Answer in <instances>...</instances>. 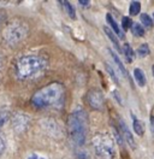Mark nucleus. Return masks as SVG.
I'll use <instances>...</instances> for the list:
<instances>
[{"instance_id":"nucleus-23","label":"nucleus","mask_w":154,"mask_h":159,"mask_svg":"<svg viewBox=\"0 0 154 159\" xmlns=\"http://www.w3.org/2000/svg\"><path fill=\"white\" fill-rule=\"evenodd\" d=\"M5 17H6V13H5L4 11L0 9V27H1L2 22H4V20H5Z\"/></svg>"},{"instance_id":"nucleus-24","label":"nucleus","mask_w":154,"mask_h":159,"mask_svg":"<svg viewBox=\"0 0 154 159\" xmlns=\"http://www.w3.org/2000/svg\"><path fill=\"white\" fill-rule=\"evenodd\" d=\"M151 130H152V134L154 136V116L151 117Z\"/></svg>"},{"instance_id":"nucleus-4","label":"nucleus","mask_w":154,"mask_h":159,"mask_svg":"<svg viewBox=\"0 0 154 159\" xmlns=\"http://www.w3.org/2000/svg\"><path fill=\"white\" fill-rule=\"evenodd\" d=\"M45 60L38 56H24L15 63V74L19 80L34 77L45 69Z\"/></svg>"},{"instance_id":"nucleus-5","label":"nucleus","mask_w":154,"mask_h":159,"mask_svg":"<svg viewBox=\"0 0 154 159\" xmlns=\"http://www.w3.org/2000/svg\"><path fill=\"white\" fill-rule=\"evenodd\" d=\"M93 148L95 154L100 159H115L116 157V146L113 140L108 135L97 134L93 138Z\"/></svg>"},{"instance_id":"nucleus-18","label":"nucleus","mask_w":154,"mask_h":159,"mask_svg":"<svg viewBox=\"0 0 154 159\" xmlns=\"http://www.w3.org/2000/svg\"><path fill=\"white\" fill-rule=\"evenodd\" d=\"M141 22L144 25V28H152L153 27V20L148 15H146V13L141 15Z\"/></svg>"},{"instance_id":"nucleus-9","label":"nucleus","mask_w":154,"mask_h":159,"mask_svg":"<svg viewBox=\"0 0 154 159\" xmlns=\"http://www.w3.org/2000/svg\"><path fill=\"white\" fill-rule=\"evenodd\" d=\"M134 76L135 80L137 82V84L140 87H143L146 86V76H144V72L141 69H135L134 70Z\"/></svg>"},{"instance_id":"nucleus-15","label":"nucleus","mask_w":154,"mask_h":159,"mask_svg":"<svg viewBox=\"0 0 154 159\" xmlns=\"http://www.w3.org/2000/svg\"><path fill=\"white\" fill-rule=\"evenodd\" d=\"M123 47H124V48H123V53L125 54L126 60H128L129 63L133 61V58H134L135 53H134V51H133V48L130 47V45H129V43H125Z\"/></svg>"},{"instance_id":"nucleus-6","label":"nucleus","mask_w":154,"mask_h":159,"mask_svg":"<svg viewBox=\"0 0 154 159\" xmlns=\"http://www.w3.org/2000/svg\"><path fill=\"white\" fill-rule=\"evenodd\" d=\"M87 101L89 106L94 110H101L105 105V98L104 94L99 89H92L87 94Z\"/></svg>"},{"instance_id":"nucleus-3","label":"nucleus","mask_w":154,"mask_h":159,"mask_svg":"<svg viewBox=\"0 0 154 159\" xmlns=\"http://www.w3.org/2000/svg\"><path fill=\"white\" fill-rule=\"evenodd\" d=\"M28 34L29 27L25 23V20L20 18H13L6 23L5 28L2 30V40L5 45L13 48L27 39Z\"/></svg>"},{"instance_id":"nucleus-7","label":"nucleus","mask_w":154,"mask_h":159,"mask_svg":"<svg viewBox=\"0 0 154 159\" xmlns=\"http://www.w3.org/2000/svg\"><path fill=\"white\" fill-rule=\"evenodd\" d=\"M27 124H28V118L24 115H17L13 118V129H16L17 131L24 130Z\"/></svg>"},{"instance_id":"nucleus-19","label":"nucleus","mask_w":154,"mask_h":159,"mask_svg":"<svg viewBox=\"0 0 154 159\" xmlns=\"http://www.w3.org/2000/svg\"><path fill=\"white\" fill-rule=\"evenodd\" d=\"M137 53H138L140 57H147V56L149 54V47H148V45H147V43L141 45V46L138 47V50H137Z\"/></svg>"},{"instance_id":"nucleus-1","label":"nucleus","mask_w":154,"mask_h":159,"mask_svg":"<svg viewBox=\"0 0 154 159\" xmlns=\"http://www.w3.org/2000/svg\"><path fill=\"white\" fill-rule=\"evenodd\" d=\"M64 99V87L59 83H51L38 89L31 98V104L38 109L58 106Z\"/></svg>"},{"instance_id":"nucleus-17","label":"nucleus","mask_w":154,"mask_h":159,"mask_svg":"<svg viewBox=\"0 0 154 159\" xmlns=\"http://www.w3.org/2000/svg\"><path fill=\"white\" fill-rule=\"evenodd\" d=\"M140 10H141V4H140V1H131L130 9H129L130 15H131V16H136V15H138Z\"/></svg>"},{"instance_id":"nucleus-12","label":"nucleus","mask_w":154,"mask_h":159,"mask_svg":"<svg viewBox=\"0 0 154 159\" xmlns=\"http://www.w3.org/2000/svg\"><path fill=\"white\" fill-rule=\"evenodd\" d=\"M133 125H134L135 133H136L138 136H142V135H143V131H144L142 122H141V120H138L137 118H134L133 119Z\"/></svg>"},{"instance_id":"nucleus-20","label":"nucleus","mask_w":154,"mask_h":159,"mask_svg":"<svg viewBox=\"0 0 154 159\" xmlns=\"http://www.w3.org/2000/svg\"><path fill=\"white\" fill-rule=\"evenodd\" d=\"M131 25H133V22L129 18V17H123V20H122V27H123V30H129L131 28Z\"/></svg>"},{"instance_id":"nucleus-26","label":"nucleus","mask_w":154,"mask_h":159,"mask_svg":"<svg viewBox=\"0 0 154 159\" xmlns=\"http://www.w3.org/2000/svg\"><path fill=\"white\" fill-rule=\"evenodd\" d=\"M4 63H5V60H4V56H2V53L0 52V69L2 68V65H4Z\"/></svg>"},{"instance_id":"nucleus-21","label":"nucleus","mask_w":154,"mask_h":159,"mask_svg":"<svg viewBox=\"0 0 154 159\" xmlns=\"http://www.w3.org/2000/svg\"><path fill=\"white\" fill-rule=\"evenodd\" d=\"M7 118H9V115H7V112H1L0 113V127L7 120Z\"/></svg>"},{"instance_id":"nucleus-14","label":"nucleus","mask_w":154,"mask_h":159,"mask_svg":"<svg viewBox=\"0 0 154 159\" xmlns=\"http://www.w3.org/2000/svg\"><path fill=\"white\" fill-rule=\"evenodd\" d=\"M110 53H111V56L113 57V60H115V63L117 64V66H118V69L120 70V72L123 74V75H125V76H128V72H126V70H125V68L123 66V63L120 61V59H119V57L113 51H110Z\"/></svg>"},{"instance_id":"nucleus-27","label":"nucleus","mask_w":154,"mask_h":159,"mask_svg":"<svg viewBox=\"0 0 154 159\" xmlns=\"http://www.w3.org/2000/svg\"><path fill=\"white\" fill-rule=\"evenodd\" d=\"M79 4H81L82 6H88V5H89V1H79Z\"/></svg>"},{"instance_id":"nucleus-8","label":"nucleus","mask_w":154,"mask_h":159,"mask_svg":"<svg viewBox=\"0 0 154 159\" xmlns=\"http://www.w3.org/2000/svg\"><path fill=\"white\" fill-rule=\"evenodd\" d=\"M120 128H122V133H123V136H124L125 141L129 142V145L131 146V148H135V141L133 139V135L130 133V130L128 129V127L125 125V123L120 119Z\"/></svg>"},{"instance_id":"nucleus-2","label":"nucleus","mask_w":154,"mask_h":159,"mask_svg":"<svg viewBox=\"0 0 154 159\" xmlns=\"http://www.w3.org/2000/svg\"><path fill=\"white\" fill-rule=\"evenodd\" d=\"M67 129L70 138L76 146L81 147L84 145L88 130V116L83 110H75L70 115L67 122Z\"/></svg>"},{"instance_id":"nucleus-16","label":"nucleus","mask_w":154,"mask_h":159,"mask_svg":"<svg viewBox=\"0 0 154 159\" xmlns=\"http://www.w3.org/2000/svg\"><path fill=\"white\" fill-rule=\"evenodd\" d=\"M131 31H133V34H134L135 36H138V38H141V36L144 35V28L142 25L137 24V23H135V24L131 25Z\"/></svg>"},{"instance_id":"nucleus-25","label":"nucleus","mask_w":154,"mask_h":159,"mask_svg":"<svg viewBox=\"0 0 154 159\" xmlns=\"http://www.w3.org/2000/svg\"><path fill=\"white\" fill-rule=\"evenodd\" d=\"M27 159H45V158H42V157H40V156H38V154H31V156H29Z\"/></svg>"},{"instance_id":"nucleus-13","label":"nucleus","mask_w":154,"mask_h":159,"mask_svg":"<svg viewBox=\"0 0 154 159\" xmlns=\"http://www.w3.org/2000/svg\"><path fill=\"white\" fill-rule=\"evenodd\" d=\"M104 31H105L106 34H107V36L110 38V40H111V41L113 42V45H115V46H116V48H117V51H119V52H120V51H122V48H120V45H119V41H118V39L116 38V35H115V34H113V33H112L111 30L108 29V28H106V27H105V29H104Z\"/></svg>"},{"instance_id":"nucleus-29","label":"nucleus","mask_w":154,"mask_h":159,"mask_svg":"<svg viewBox=\"0 0 154 159\" xmlns=\"http://www.w3.org/2000/svg\"><path fill=\"white\" fill-rule=\"evenodd\" d=\"M153 18H154V16H153Z\"/></svg>"},{"instance_id":"nucleus-11","label":"nucleus","mask_w":154,"mask_h":159,"mask_svg":"<svg viewBox=\"0 0 154 159\" xmlns=\"http://www.w3.org/2000/svg\"><path fill=\"white\" fill-rule=\"evenodd\" d=\"M106 20H107V22H108V24L112 27V29H113V31H115L116 34H117L119 38H123V34H122V31H120V29L118 28V24L116 23V20H113V17H112L110 13H107V15H106Z\"/></svg>"},{"instance_id":"nucleus-22","label":"nucleus","mask_w":154,"mask_h":159,"mask_svg":"<svg viewBox=\"0 0 154 159\" xmlns=\"http://www.w3.org/2000/svg\"><path fill=\"white\" fill-rule=\"evenodd\" d=\"M5 147H6V145H5V140L2 139L1 136H0V156L4 153V151H5Z\"/></svg>"},{"instance_id":"nucleus-28","label":"nucleus","mask_w":154,"mask_h":159,"mask_svg":"<svg viewBox=\"0 0 154 159\" xmlns=\"http://www.w3.org/2000/svg\"><path fill=\"white\" fill-rule=\"evenodd\" d=\"M152 72H153V75H154V65L152 66Z\"/></svg>"},{"instance_id":"nucleus-10","label":"nucleus","mask_w":154,"mask_h":159,"mask_svg":"<svg viewBox=\"0 0 154 159\" xmlns=\"http://www.w3.org/2000/svg\"><path fill=\"white\" fill-rule=\"evenodd\" d=\"M60 5L64 7V11L67 13V16L71 18V20H75L76 18V12H75V9L71 6V4L69 1H60Z\"/></svg>"}]
</instances>
